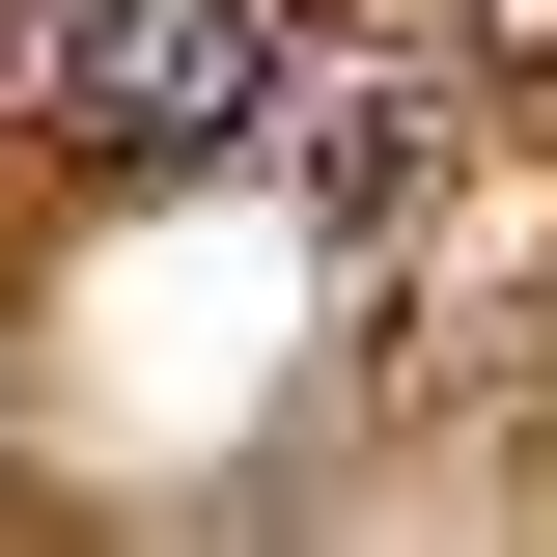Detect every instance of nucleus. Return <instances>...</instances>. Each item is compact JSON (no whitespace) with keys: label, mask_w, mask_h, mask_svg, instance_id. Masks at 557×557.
<instances>
[{"label":"nucleus","mask_w":557,"mask_h":557,"mask_svg":"<svg viewBox=\"0 0 557 557\" xmlns=\"http://www.w3.org/2000/svg\"><path fill=\"white\" fill-rule=\"evenodd\" d=\"M57 112L112 139V168H223V139L278 112V0H84L57 28Z\"/></svg>","instance_id":"nucleus-1"}]
</instances>
